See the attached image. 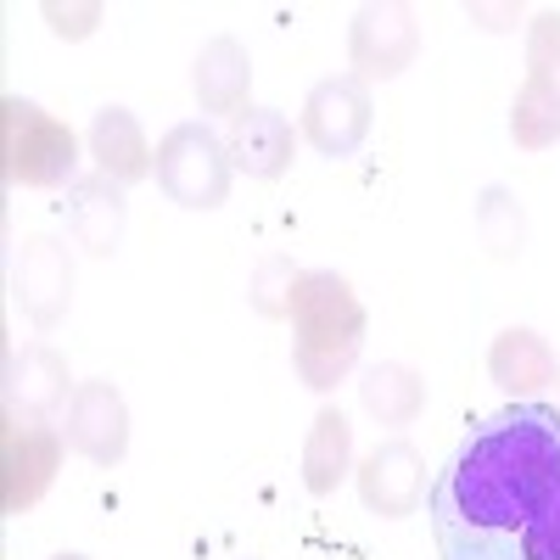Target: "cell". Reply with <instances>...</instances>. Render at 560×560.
I'll list each match as a JSON object with an SVG mask.
<instances>
[{"mask_svg":"<svg viewBox=\"0 0 560 560\" xmlns=\"http://www.w3.org/2000/svg\"><path fill=\"white\" fill-rule=\"evenodd\" d=\"M353 471V427L342 409H319L314 427H308V443H303V488L314 499L337 493V482Z\"/></svg>","mask_w":560,"mask_h":560,"instance_id":"ac0fdd59","label":"cell"},{"mask_svg":"<svg viewBox=\"0 0 560 560\" xmlns=\"http://www.w3.org/2000/svg\"><path fill=\"white\" fill-rule=\"evenodd\" d=\"M68 448L96 459V465H118L129 454V409L124 393L113 382H84L68 404V427H62Z\"/></svg>","mask_w":560,"mask_h":560,"instance_id":"8fae6325","label":"cell"},{"mask_svg":"<svg viewBox=\"0 0 560 560\" xmlns=\"http://www.w3.org/2000/svg\"><path fill=\"white\" fill-rule=\"evenodd\" d=\"M370 124H376V102H370V84L353 73L319 79L303 102V135L319 158H353Z\"/></svg>","mask_w":560,"mask_h":560,"instance_id":"52a82bcc","label":"cell"},{"mask_svg":"<svg viewBox=\"0 0 560 560\" xmlns=\"http://www.w3.org/2000/svg\"><path fill=\"white\" fill-rule=\"evenodd\" d=\"M224 147H230V163L247 168L253 179H275V174L292 168V124L275 107H242L230 118Z\"/></svg>","mask_w":560,"mask_h":560,"instance_id":"5bb4252c","label":"cell"},{"mask_svg":"<svg viewBox=\"0 0 560 560\" xmlns=\"http://www.w3.org/2000/svg\"><path fill=\"white\" fill-rule=\"evenodd\" d=\"M298 275L303 269H292L287 258H264V269H258V280H253V308L258 314H292V287H298Z\"/></svg>","mask_w":560,"mask_h":560,"instance_id":"44dd1931","label":"cell"},{"mask_svg":"<svg viewBox=\"0 0 560 560\" xmlns=\"http://www.w3.org/2000/svg\"><path fill=\"white\" fill-rule=\"evenodd\" d=\"M68 230L90 258H113L124 242V185H113L107 174L79 179L68 191Z\"/></svg>","mask_w":560,"mask_h":560,"instance_id":"2e32d148","label":"cell"},{"mask_svg":"<svg viewBox=\"0 0 560 560\" xmlns=\"http://www.w3.org/2000/svg\"><path fill=\"white\" fill-rule=\"evenodd\" d=\"M359 404L370 409V420H382V427H409V420L427 409V382H420L409 364H370L364 382H359Z\"/></svg>","mask_w":560,"mask_h":560,"instance_id":"d6986e66","label":"cell"},{"mask_svg":"<svg viewBox=\"0 0 560 560\" xmlns=\"http://www.w3.org/2000/svg\"><path fill=\"white\" fill-rule=\"evenodd\" d=\"M247 90H253V57H247V45L230 39V34L208 39L202 57H197V102H202V113L236 118L247 107Z\"/></svg>","mask_w":560,"mask_h":560,"instance_id":"e0dca14e","label":"cell"},{"mask_svg":"<svg viewBox=\"0 0 560 560\" xmlns=\"http://www.w3.org/2000/svg\"><path fill=\"white\" fill-rule=\"evenodd\" d=\"M488 376H493L499 393H510L516 404H533V393H544L560 376V364H555V348L538 331L510 325V331H499L493 348H488Z\"/></svg>","mask_w":560,"mask_h":560,"instance_id":"7c38bea8","label":"cell"},{"mask_svg":"<svg viewBox=\"0 0 560 560\" xmlns=\"http://www.w3.org/2000/svg\"><path fill=\"white\" fill-rule=\"evenodd\" d=\"M427 504L443 560H560V409L488 415L459 438Z\"/></svg>","mask_w":560,"mask_h":560,"instance_id":"6da1fadb","label":"cell"},{"mask_svg":"<svg viewBox=\"0 0 560 560\" xmlns=\"http://www.w3.org/2000/svg\"><path fill=\"white\" fill-rule=\"evenodd\" d=\"M57 560H84V555H57Z\"/></svg>","mask_w":560,"mask_h":560,"instance_id":"603a6c76","label":"cell"},{"mask_svg":"<svg viewBox=\"0 0 560 560\" xmlns=\"http://www.w3.org/2000/svg\"><path fill=\"white\" fill-rule=\"evenodd\" d=\"M510 135L527 152L560 140V12H538L527 28V84L510 107Z\"/></svg>","mask_w":560,"mask_h":560,"instance_id":"8992f818","label":"cell"},{"mask_svg":"<svg viewBox=\"0 0 560 560\" xmlns=\"http://www.w3.org/2000/svg\"><path fill=\"white\" fill-rule=\"evenodd\" d=\"M364 348V303L337 269H303L292 287V364L303 387L331 393Z\"/></svg>","mask_w":560,"mask_h":560,"instance_id":"7a4b0ae2","label":"cell"},{"mask_svg":"<svg viewBox=\"0 0 560 560\" xmlns=\"http://www.w3.org/2000/svg\"><path fill=\"white\" fill-rule=\"evenodd\" d=\"M0 168H7L12 185H28V191H57L68 185L73 191V174H79V135L51 118L39 102L7 96L0 102Z\"/></svg>","mask_w":560,"mask_h":560,"instance_id":"3957f363","label":"cell"},{"mask_svg":"<svg viewBox=\"0 0 560 560\" xmlns=\"http://www.w3.org/2000/svg\"><path fill=\"white\" fill-rule=\"evenodd\" d=\"M420 51V23L409 7H359L353 28H348V57H353V79H398Z\"/></svg>","mask_w":560,"mask_h":560,"instance_id":"ba28073f","label":"cell"},{"mask_svg":"<svg viewBox=\"0 0 560 560\" xmlns=\"http://www.w3.org/2000/svg\"><path fill=\"white\" fill-rule=\"evenodd\" d=\"M62 404H73L68 398V359L57 348H45V342L12 353V364H7V409L51 420Z\"/></svg>","mask_w":560,"mask_h":560,"instance_id":"9a60e30c","label":"cell"},{"mask_svg":"<svg viewBox=\"0 0 560 560\" xmlns=\"http://www.w3.org/2000/svg\"><path fill=\"white\" fill-rule=\"evenodd\" d=\"M12 298H18V308L39 325V331H51V325L68 314V303H73L68 247L51 242V236H28L18 264H12Z\"/></svg>","mask_w":560,"mask_h":560,"instance_id":"30bf717a","label":"cell"},{"mask_svg":"<svg viewBox=\"0 0 560 560\" xmlns=\"http://www.w3.org/2000/svg\"><path fill=\"white\" fill-rule=\"evenodd\" d=\"M45 23H51V34H62V39H84L90 28L102 23V7L90 0V7H62V0H45Z\"/></svg>","mask_w":560,"mask_h":560,"instance_id":"7402d4cb","label":"cell"},{"mask_svg":"<svg viewBox=\"0 0 560 560\" xmlns=\"http://www.w3.org/2000/svg\"><path fill=\"white\" fill-rule=\"evenodd\" d=\"M420 493H427V459H420L415 443L387 438V443H376L359 459V499H364V510L398 522V516H415L420 510Z\"/></svg>","mask_w":560,"mask_h":560,"instance_id":"9c48e42d","label":"cell"},{"mask_svg":"<svg viewBox=\"0 0 560 560\" xmlns=\"http://www.w3.org/2000/svg\"><path fill=\"white\" fill-rule=\"evenodd\" d=\"M62 432L51 420H34L7 409V432H0V510L7 516H23L45 499V488L62 471Z\"/></svg>","mask_w":560,"mask_h":560,"instance_id":"5b68a950","label":"cell"},{"mask_svg":"<svg viewBox=\"0 0 560 560\" xmlns=\"http://www.w3.org/2000/svg\"><path fill=\"white\" fill-rule=\"evenodd\" d=\"M84 147H90L96 174H107L113 185H135V179H147L158 168V152L147 147V135H140L129 107H102L96 118H90Z\"/></svg>","mask_w":560,"mask_h":560,"instance_id":"4fadbf2b","label":"cell"},{"mask_svg":"<svg viewBox=\"0 0 560 560\" xmlns=\"http://www.w3.org/2000/svg\"><path fill=\"white\" fill-rule=\"evenodd\" d=\"M477 230H482V242H488L493 258H516L522 253V236H527L516 197H510V191H488L482 208H477Z\"/></svg>","mask_w":560,"mask_h":560,"instance_id":"ffe728a7","label":"cell"},{"mask_svg":"<svg viewBox=\"0 0 560 560\" xmlns=\"http://www.w3.org/2000/svg\"><path fill=\"white\" fill-rule=\"evenodd\" d=\"M230 147L208 124H174L158 140V185L179 208H219L230 197Z\"/></svg>","mask_w":560,"mask_h":560,"instance_id":"277c9868","label":"cell"}]
</instances>
